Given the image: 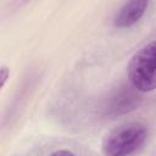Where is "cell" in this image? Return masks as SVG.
Segmentation results:
<instances>
[{"mask_svg": "<svg viewBox=\"0 0 156 156\" xmlns=\"http://www.w3.org/2000/svg\"><path fill=\"white\" fill-rule=\"evenodd\" d=\"M140 96L134 90H132L129 87H123L108 100L106 105V113L116 116L129 112L138 106Z\"/></svg>", "mask_w": 156, "mask_h": 156, "instance_id": "cell-3", "label": "cell"}, {"mask_svg": "<svg viewBox=\"0 0 156 156\" xmlns=\"http://www.w3.org/2000/svg\"><path fill=\"white\" fill-rule=\"evenodd\" d=\"M147 128L140 122H128L110 130L102 139L105 156H130L146 141Z\"/></svg>", "mask_w": 156, "mask_h": 156, "instance_id": "cell-1", "label": "cell"}, {"mask_svg": "<svg viewBox=\"0 0 156 156\" xmlns=\"http://www.w3.org/2000/svg\"><path fill=\"white\" fill-rule=\"evenodd\" d=\"M49 156H74V154L68 151V150H63L62 149V150H56V151L51 152Z\"/></svg>", "mask_w": 156, "mask_h": 156, "instance_id": "cell-6", "label": "cell"}, {"mask_svg": "<svg viewBox=\"0 0 156 156\" xmlns=\"http://www.w3.org/2000/svg\"><path fill=\"white\" fill-rule=\"evenodd\" d=\"M128 78L141 93L156 89V40L138 50L128 65Z\"/></svg>", "mask_w": 156, "mask_h": 156, "instance_id": "cell-2", "label": "cell"}, {"mask_svg": "<svg viewBox=\"0 0 156 156\" xmlns=\"http://www.w3.org/2000/svg\"><path fill=\"white\" fill-rule=\"evenodd\" d=\"M9 76H10V69L6 67V66H2L1 68H0V78H1V87H4L5 85V83H6V80H7V78H9Z\"/></svg>", "mask_w": 156, "mask_h": 156, "instance_id": "cell-5", "label": "cell"}, {"mask_svg": "<svg viewBox=\"0 0 156 156\" xmlns=\"http://www.w3.org/2000/svg\"><path fill=\"white\" fill-rule=\"evenodd\" d=\"M149 6L147 1H129L126 2L116 13L113 26L117 28H128L135 24L145 13Z\"/></svg>", "mask_w": 156, "mask_h": 156, "instance_id": "cell-4", "label": "cell"}]
</instances>
